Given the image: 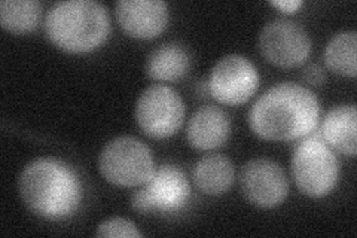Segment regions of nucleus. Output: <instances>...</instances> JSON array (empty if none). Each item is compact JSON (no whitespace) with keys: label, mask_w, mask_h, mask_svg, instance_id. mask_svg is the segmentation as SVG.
<instances>
[{"label":"nucleus","mask_w":357,"mask_h":238,"mask_svg":"<svg viewBox=\"0 0 357 238\" xmlns=\"http://www.w3.org/2000/svg\"><path fill=\"white\" fill-rule=\"evenodd\" d=\"M98 168L109 184L132 188L149 182L155 163L149 147L131 135L110 140L98 156Z\"/></svg>","instance_id":"5"},{"label":"nucleus","mask_w":357,"mask_h":238,"mask_svg":"<svg viewBox=\"0 0 357 238\" xmlns=\"http://www.w3.org/2000/svg\"><path fill=\"white\" fill-rule=\"evenodd\" d=\"M45 31L55 47L72 54L89 52L110 35L107 9L94 0H67L50 8Z\"/></svg>","instance_id":"3"},{"label":"nucleus","mask_w":357,"mask_h":238,"mask_svg":"<svg viewBox=\"0 0 357 238\" xmlns=\"http://www.w3.org/2000/svg\"><path fill=\"white\" fill-rule=\"evenodd\" d=\"M311 45L308 31L286 18L266 22L259 35V50L265 60L283 69L304 64L311 54Z\"/></svg>","instance_id":"8"},{"label":"nucleus","mask_w":357,"mask_h":238,"mask_svg":"<svg viewBox=\"0 0 357 238\" xmlns=\"http://www.w3.org/2000/svg\"><path fill=\"white\" fill-rule=\"evenodd\" d=\"M319 119L320 106L314 93L294 82L266 89L249 112L252 131L274 142L303 139L317 127Z\"/></svg>","instance_id":"1"},{"label":"nucleus","mask_w":357,"mask_h":238,"mask_svg":"<svg viewBox=\"0 0 357 238\" xmlns=\"http://www.w3.org/2000/svg\"><path fill=\"white\" fill-rule=\"evenodd\" d=\"M42 18V3L38 0H2L0 24L10 33L33 31Z\"/></svg>","instance_id":"17"},{"label":"nucleus","mask_w":357,"mask_h":238,"mask_svg":"<svg viewBox=\"0 0 357 238\" xmlns=\"http://www.w3.org/2000/svg\"><path fill=\"white\" fill-rule=\"evenodd\" d=\"M191 66L188 51L176 42L162 43L155 48L146 60L144 70L153 81L172 82L186 75Z\"/></svg>","instance_id":"15"},{"label":"nucleus","mask_w":357,"mask_h":238,"mask_svg":"<svg viewBox=\"0 0 357 238\" xmlns=\"http://www.w3.org/2000/svg\"><path fill=\"white\" fill-rule=\"evenodd\" d=\"M231 119L216 106L199 107L188 122L186 139L198 151H213L229 140Z\"/></svg>","instance_id":"12"},{"label":"nucleus","mask_w":357,"mask_h":238,"mask_svg":"<svg viewBox=\"0 0 357 238\" xmlns=\"http://www.w3.org/2000/svg\"><path fill=\"white\" fill-rule=\"evenodd\" d=\"M208 91L216 101L238 106L249 101L259 87V73L255 64L238 54L222 57L211 69Z\"/></svg>","instance_id":"9"},{"label":"nucleus","mask_w":357,"mask_h":238,"mask_svg":"<svg viewBox=\"0 0 357 238\" xmlns=\"http://www.w3.org/2000/svg\"><path fill=\"white\" fill-rule=\"evenodd\" d=\"M240 188L244 198L261 209H273L284 202L289 180L283 167L268 158H255L240 172Z\"/></svg>","instance_id":"10"},{"label":"nucleus","mask_w":357,"mask_h":238,"mask_svg":"<svg viewBox=\"0 0 357 238\" xmlns=\"http://www.w3.org/2000/svg\"><path fill=\"white\" fill-rule=\"evenodd\" d=\"M271 6L277 8L283 14H295L304 5L303 0H271Z\"/></svg>","instance_id":"20"},{"label":"nucleus","mask_w":357,"mask_h":238,"mask_svg":"<svg viewBox=\"0 0 357 238\" xmlns=\"http://www.w3.org/2000/svg\"><path fill=\"white\" fill-rule=\"evenodd\" d=\"M195 186L206 195H222L229 191L236 179V170L229 158L223 155L203 156L194 167Z\"/></svg>","instance_id":"14"},{"label":"nucleus","mask_w":357,"mask_h":238,"mask_svg":"<svg viewBox=\"0 0 357 238\" xmlns=\"http://www.w3.org/2000/svg\"><path fill=\"white\" fill-rule=\"evenodd\" d=\"M115 15L127 35L153 39L169 24V6L162 0H119Z\"/></svg>","instance_id":"11"},{"label":"nucleus","mask_w":357,"mask_h":238,"mask_svg":"<svg viewBox=\"0 0 357 238\" xmlns=\"http://www.w3.org/2000/svg\"><path fill=\"white\" fill-rule=\"evenodd\" d=\"M320 137L332 149L350 158L357 152V109L356 105H341L328 112L321 122Z\"/></svg>","instance_id":"13"},{"label":"nucleus","mask_w":357,"mask_h":238,"mask_svg":"<svg viewBox=\"0 0 357 238\" xmlns=\"http://www.w3.org/2000/svg\"><path fill=\"white\" fill-rule=\"evenodd\" d=\"M292 174L298 189L311 198L329 195L340 179V161L317 134L301 140L292 155Z\"/></svg>","instance_id":"4"},{"label":"nucleus","mask_w":357,"mask_h":238,"mask_svg":"<svg viewBox=\"0 0 357 238\" xmlns=\"http://www.w3.org/2000/svg\"><path fill=\"white\" fill-rule=\"evenodd\" d=\"M185 103L174 88L155 84L140 94L136 103L139 128L152 139H167L181 130Z\"/></svg>","instance_id":"6"},{"label":"nucleus","mask_w":357,"mask_h":238,"mask_svg":"<svg viewBox=\"0 0 357 238\" xmlns=\"http://www.w3.org/2000/svg\"><path fill=\"white\" fill-rule=\"evenodd\" d=\"M96 237H127V238H140L142 234L137 226L131 221L122 218H112L98 225Z\"/></svg>","instance_id":"18"},{"label":"nucleus","mask_w":357,"mask_h":238,"mask_svg":"<svg viewBox=\"0 0 357 238\" xmlns=\"http://www.w3.org/2000/svg\"><path fill=\"white\" fill-rule=\"evenodd\" d=\"M357 33L354 30L338 31L325 48V63L332 72L354 77L357 73Z\"/></svg>","instance_id":"16"},{"label":"nucleus","mask_w":357,"mask_h":238,"mask_svg":"<svg viewBox=\"0 0 357 238\" xmlns=\"http://www.w3.org/2000/svg\"><path fill=\"white\" fill-rule=\"evenodd\" d=\"M22 202L39 218L63 221L81 206L82 185L75 170L55 158H38L18 179Z\"/></svg>","instance_id":"2"},{"label":"nucleus","mask_w":357,"mask_h":238,"mask_svg":"<svg viewBox=\"0 0 357 238\" xmlns=\"http://www.w3.org/2000/svg\"><path fill=\"white\" fill-rule=\"evenodd\" d=\"M305 81L310 82L311 85H323L326 81V75H325V70L321 69V67L319 64H311L308 66L305 69Z\"/></svg>","instance_id":"19"},{"label":"nucleus","mask_w":357,"mask_h":238,"mask_svg":"<svg viewBox=\"0 0 357 238\" xmlns=\"http://www.w3.org/2000/svg\"><path fill=\"white\" fill-rule=\"evenodd\" d=\"M191 197V186L182 168L164 164L155 168L153 176L142 189L134 192L131 207L140 213H177Z\"/></svg>","instance_id":"7"}]
</instances>
